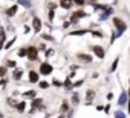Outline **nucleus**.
<instances>
[{
    "label": "nucleus",
    "mask_w": 130,
    "mask_h": 118,
    "mask_svg": "<svg viewBox=\"0 0 130 118\" xmlns=\"http://www.w3.org/2000/svg\"><path fill=\"white\" fill-rule=\"evenodd\" d=\"M92 52H93L95 57L100 58V60H103V58L106 57V49H104L101 45H93V46H92Z\"/></svg>",
    "instance_id": "nucleus-5"
},
{
    "label": "nucleus",
    "mask_w": 130,
    "mask_h": 118,
    "mask_svg": "<svg viewBox=\"0 0 130 118\" xmlns=\"http://www.w3.org/2000/svg\"><path fill=\"white\" fill-rule=\"evenodd\" d=\"M60 112H61L63 115L69 112V101H68V100H63V103H61V107H60Z\"/></svg>",
    "instance_id": "nucleus-20"
},
{
    "label": "nucleus",
    "mask_w": 130,
    "mask_h": 118,
    "mask_svg": "<svg viewBox=\"0 0 130 118\" xmlns=\"http://www.w3.org/2000/svg\"><path fill=\"white\" fill-rule=\"evenodd\" d=\"M63 87L66 89V91L74 89V83H72V78H71V77H66V80L63 81Z\"/></svg>",
    "instance_id": "nucleus-17"
},
{
    "label": "nucleus",
    "mask_w": 130,
    "mask_h": 118,
    "mask_svg": "<svg viewBox=\"0 0 130 118\" xmlns=\"http://www.w3.org/2000/svg\"><path fill=\"white\" fill-rule=\"evenodd\" d=\"M28 80H29L31 83H38V81H40V74H38V71L29 69V71H28Z\"/></svg>",
    "instance_id": "nucleus-9"
},
{
    "label": "nucleus",
    "mask_w": 130,
    "mask_h": 118,
    "mask_svg": "<svg viewBox=\"0 0 130 118\" xmlns=\"http://www.w3.org/2000/svg\"><path fill=\"white\" fill-rule=\"evenodd\" d=\"M93 98H95V91L93 89H87L86 91V98H84V106H92Z\"/></svg>",
    "instance_id": "nucleus-8"
},
{
    "label": "nucleus",
    "mask_w": 130,
    "mask_h": 118,
    "mask_svg": "<svg viewBox=\"0 0 130 118\" xmlns=\"http://www.w3.org/2000/svg\"><path fill=\"white\" fill-rule=\"evenodd\" d=\"M69 69H71L72 72H75V71H78V69H80V66H78V65H71V66H69Z\"/></svg>",
    "instance_id": "nucleus-40"
},
{
    "label": "nucleus",
    "mask_w": 130,
    "mask_h": 118,
    "mask_svg": "<svg viewBox=\"0 0 130 118\" xmlns=\"http://www.w3.org/2000/svg\"><path fill=\"white\" fill-rule=\"evenodd\" d=\"M26 104H28V103H26L25 100L19 101V103H17V106H15V110H17V112H20V113H25V112H26Z\"/></svg>",
    "instance_id": "nucleus-16"
},
{
    "label": "nucleus",
    "mask_w": 130,
    "mask_h": 118,
    "mask_svg": "<svg viewBox=\"0 0 130 118\" xmlns=\"http://www.w3.org/2000/svg\"><path fill=\"white\" fill-rule=\"evenodd\" d=\"M54 52H55L54 49H46V57H47V58H49V57H52V55H54Z\"/></svg>",
    "instance_id": "nucleus-39"
},
{
    "label": "nucleus",
    "mask_w": 130,
    "mask_h": 118,
    "mask_svg": "<svg viewBox=\"0 0 130 118\" xmlns=\"http://www.w3.org/2000/svg\"><path fill=\"white\" fill-rule=\"evenodd\" d=\"M46 49H47V48H46V45H44V43L38 46V51H46Z\"/></svg>",
    "instance_id": "nucleus-43"
},
{
    "label": "nucleus",
    "mask_w": 130,
    "mask_h": 118,
    "mask_svg": "<svg viewBox=\"0 0 130 118\" xmlns=\"http://www.w3.org/2000/svg\"><path fill=\"white\" fill-rule=\"evenodd\" d=\"M106 9H107L106 5H95L93 6V11H106Z\"/></svg>",
    "instance_id": "nucleus-32"
},
{
    "label": "nucleus",
    "mask_w": 130,
    "mask_h": 118,
    "mask_svg": "<svg viewBox=\"0 0 130 118\" xmlns=\"http://www.w3.org/2000/svg\"><path fill=\"white\" fill-rule=\"evenodd\" d=\"M0 118H5V115H3V113H2V112H0Z\"/></svg>",
    "instance_id": "nucleus-52"
},
{
    "label": "nucleus",
    "mask_w": 130,
    "mask_h": 118,
    "mask_svg": "<svg viewBox=\"0 0 130 118\" xmlns=\"http://www.w3.org/2000/svg\"><path fill=\"white\" fill-rule=\"evenodd\" d=\"M38 86H40L41 89H47V87H49V83H47V81H38Z\"/></svg>",
    "instance_id": "nucleus-37"
},
{
    "label": "nucleus",
    "mask_w": 130,
    "mask_h": 118,
    "mask_svg": "<svg viewBox=\"0 0 130 118\" xmlns=\"http://www.w3.org/2000/svg\"><path fill=\"white\" fill-rule=\"evenodd\" d=\"M87 16H89V14H87L86 11H83V9L80 8L78 11H75V12H74V14L71 16V25H72V23H78V22H80L81 19H86Z\"/></svg>",
    "instance_id": "nucleus-4"
},
{
    "label": "nucleus",
    "mask_w": 130,
    "mask_h": 118,
    "mask_svg": "<svg viewBox=\"0 0 130 118\" xmlns=\"http://www.w3.org/2000/svg\"><path fill=\"white\" fill-rule=\"evenodd\" d=\"M23 98H28V100H34V98H37V92L32 89V91H26V92H23Z\"/></svg>",
    "instance_id": "nucleus-18"
},
{
    "label": "nucleus",
    "mask_w": 130,
    "mask_h": 118,
    "mask_svg": "<svg viewBox=\"0 0 130 118\" xmlns=\"http://www.w3.org/2000/svg\"><path fill=\"white\" fill-rule=\"evenodd\" d=\"M112 14H113V8H110V6H109L106 11H103V12L100 14V22H106Z\"/></svg>",
    "instance_id": "nucleus-12"
},
{
    "label": "nucleus",
    "mask_w": 130,
    "mask_h": 118,
    "mask_svg": "<svg viewBox=\"0 0 130 118\" xmlns=\"http://www.w3.org/2000/svg\"><path fill=\"white\" fill-rule=\"evenodd\" d=\"M58 5L63 8V9H71L72 6H74V0H60V2H58Z\"/></svg>",
    "instance_id": "nucleus-13"
},
{
    "label": "nucleus",
    "mask_w": 130,
    "mask_h": 118,
    "mask_svg": "<svg viewBox=\"0 0 130 118\" xmlns=\"http://www.w3.org/2000/svg\"><path fill=\"white\" fill-rule=\"evenodd\" d=\"M112 22H113L115 29H116V38H119V37L127 31V23H125L121 17H113V19H112Z\"/></svg>",
    "instance_id": "nucleus-1"
},
{
    "label": "nucleus",
    "mask_w": 130,
    "mask_h": 118,
    "mask_svg": "<svg viewBox=\"0 0 130 118\" xmlns=\"http://www.w3.org/2000/svg\"><path fill=\"white\" fill-rule=\"evenodd\" d=\"M96 110H98V112H103V110H104V106H103V104H98V106H96Z\"/></svg>",
    "instance_id": "nucleus-44"
},
{
    "label": "nucleus",
    "mask_w": 130,
    "mask_h": 118,
    "mask_svg": "<svg viewBox=\"0 0 130 118\" xmlns=\"http://www.w3.org/2000/svg\"><path fill=\"white\" fill-rule=\"evenodd\" d=\"M127 101H128V95H127L125 91H122V92L119 94V97H118V107L127 106Z\"/></svg>",
    "instance_id": "nucleus-10"
},
{
    "label": "nucleus",
    "mask_w": 130,
    "mask_h": 118,
    "mask_svg": "<svg viewBox=\"0 0 130 118\" xmlns=\"http://www.w3.org/2000/svg\"><path fill=\"white\" fill-rule=\"evenodd\" d=\"M17 103H19V101H17V100H14L12 97H9V98H8V106H9V107H14V109H15Z\"/></svg>",
    "instance_id": "nucleus-28"
},
{
    "label": "nucleus",
    "mask_w": 130,
    "mask_h": 118,
    "mask_svg": "<svg viewBox=\"0 0 130 118\" xmlns=\"http://www.w3.org/2000/svg\"><path fill=\"white\" fill-rule=\"evenodd\" d=\"M77 60L80 62V63H86V65H89V63H92V60H93V55H90V54H86V52H80L78 55H77Z\"/></svg>",
    "instance_id": "nucleus-6"
},
{
    "label": "nucleus",
    "mask_w": 130,
    "mask_h": 118,
    "mask_svg": "<svg viewBox=\"0 0 130 118\" xmlns=\"http://www.w3.org/2000/svg\"><path fill=\"white\" fill-rule=\"evenodd\" d=\"M15 40H17V37H12L9 41H6V43H5V46H3V48H5V49H9V48H12V45L15 43Z\"/></svg>",
    "instance_id": "nucleus-27"
},
{
    "label": "nucleus",
    "mask_w": 130,
    "mask_h": 118,
    "mask_svg": "<svg viewBox=\"0 0 130 118\" xmlns=\"http://www.w3.org/2000/svg\"><path fill=\"white\" fill-rule=\"evenodd\" d=\"M113 118H127V115H125V112H122L121 109H116V110L113 112Z\"/></svg>",
    "instance_id": "nucleus-23"
},
{
    "label": "nucleus",
    "mask_w": 130,
    "mask_h": 118,
    "mask_svg": "<svg viewBox=\"0 0 130 118\" xmlns=\"http://www.w3.org/2000/svg\"><path fill=\"white\" fill-rule=\"evenodd\" d=\"M57 118H66V115H63V113H61V115H58Z\"/></svg>",
    "instance_id": "nucleus-51"
},
{
    "label": "nucleus",
    "mask_w": 130,
    "mask_h": 118,
    "mask_svg": "<svg viewBox=\"0 0 130 118\" xmlns=\"http://www.w3.org/2000/svg\"><path fill=\"white\" fill-rule=\"evenodd\" d=\"M106 98H107V100H109V101H110V100H112V98H113V94H112V92H109V94H107V97H106Z\"/></svg>",
    "instance_id": "nucleus-47"
},
{
    "label": "nucleus",
    "mask_w": 130,
    "mask_h": 118,
    "mask_svg": "<svg viewBox=\"0 0 130 118\" xmlns=\"http://www.w3.org/2000/svg\"><path fill=\"white\" fill-rule=\"evenodd\" d=\"M6 74H8V68L6 66H0V78L5 77Z\"/></svg>",
    "instance_id": "nucleus-31"
},
{
    "label": "nucleus",
    "mask_w": 130,
    "mask_h": 118,
    "mask_svg": "<svg viewBox=\"0 0 130 118\" xmlns=\"http://www.w3.org/2000/svg\"><path fill=\"white\" fill-rule=\"evenodd\" d=\"M44 118H49V116H44Z\"/></svg>",
    "instance_id": "nucleus-53"
},
{
    "label": "nucleus",
    "mask_w": 130,
    "mask_h": 118,
    "mask_svg": "<svg viewBox=\"0 0 130 118\" xmlns=\"http://www.w3.org/2000/svg\"><path fill=\"white\" fill-rule=\"evenodd\" d=\"M90 34H92L93 37H98V38H103V37H104V34L100 32V31H90Z\"/></svg>",
    "instance_id": "nucleus-33"
},
{
    "label": "nucleus",
    "mask_w": 130,
    "mask_h": 118,
    "mask_svg": "<svg viewBox=\"0 0 130 118\" xmlns=\"http://www.w3.org/2000/svg\"><path fill=\"white\" fill-rule=\"evenodd\" d=\"M54 19H55V11H49V14H47V20H49V22H54Z\"/></svg>",
    "instance_id": "nucleus-36"
},
{
    "label": "nucleus",
    "mask_w": 130,
    "mask_h": 118,
    "mask_svg": "<svg viewBox=\"0 0 130 118\" xmlns=\"http://www.w3.org/2000/svg\"><path fill=\"white\" fill-rule=\"evenodd\" d=\"M22 77H23V69L15 68V69H14V72H12V80H14V81H20V80H22Z\"/></svg>",
    "instance_id": "nucleus-14"
},
{
    "label": "nucleus",
    "mask_w": 130,
    "mask_h": 118,
    "mask_svg": "<svg viewBox=\"0 0 130 118\" xmlns=\"http://www.w3.org/2000/svg\"><path fill=\"white\" fill-rule=\"evenodd\" d=\"M8 83V78L6 77H2V78H0V86H5Z\"/></svg>",
    "instance_id": "nucleus-41"
},
{
    "label": "nucleus",
    "mask_w": 130,
    "mask_h": 118,
    "mask_svg": "<svg viewBox=\"0 0 130 118\" xmlns=\"http://www.w3.org/2000/svg\"><path fill=\"white\" fill-rule=\"evenodd\" d=\"M127 95H128V98H130V78H128V89H127Z\"/></svg>",
    "instance_id": "nucleus-49"
},
{
    "label": "nucleus",
    "mask_w": 130,
    "mask_h": 118,
    "mask_svg": "<svg viewBox=\"0 0 130 118\" xmlns=\"http://www.w3.org/2000/svg\"><path fill=\"white\" fill-rule=\"evenodd\" d=\"M41 38H43V40H47V41H55V40H54V37H52V35H49V34H41Z\"/></svg>",
    "instance_id": "nucleus-34"
},
{
    "label": "nucleus",
    "mask_w": 130,
    "mask_h": 118,
    "mask_svg": "<svg viewBox=\"0 0 130 118\" xmlns=\"http://www.w3.org/2000/svg\"><path fill=\"white\" fill-rule=\"evenodd\" d=\"M0 41H2V43L6 41V31H5L2 26H0Z\"/></svg>",
    "instance_id": "nucleus-26"
},
{
    "label": "nucleus",
    "mask_w": 130,
    "mask_h": 118,
    "mask_svg": "<svg viewBox=\"0 0 130 118\" xmlns=\"http://www.w3.org/2000/svg\"><path fill=\"white\" fill-rule=\"evenodd\" d=\"M41 28H43V22L40 17H32V29L35 34H40L41 32Z\"/></svg>",
    "instance_id": "nucleus-7"
},
{
    "label": "nucleus",
    "mask_w": 130,
    "mask_h": 118,
    "mask_svg": "<svg viewBox=\"0 0 130 118\" xmlns=\"http://www.w3.org/2000/svg\"><path fill=\"white\" fill-rule=\"evenodd\" d=\"M51 84H52V86H55V87H61V86H63V83H61L60 80H57V78H54Z\"/></svg>",
    "instance_id": "nucleus-35"
},
{
    "label": "nucleus",
    "mask_w": 130,
    "mask_h": 118,
    "mask_svg": "<svg viewBox=\"0 0 130 118\" xmlns=\"http://www.w3.org/2000/svg\"><path fill=\"white\" fill-rule=\"evenodd\" d=\"M74 5H75V6H80V8H83V6L86 5V0H74Z\"/></svg>",
    "instance_id": "nucleus-30"
},
{
    "label": "nucleus",
    "mask_w": 130,
    "mask_h": 118,
    "mask_svg": "<svg viewBox=\"0 0 130 118\" xmlns=\"http://www.w3.org/2000/svg\"><path fill=\"white\" fill-rule=\"evenodd\" d=\"M17 2H19V5L25 6L26 9H29V8L32 6V3H31V0H17Z\"/></svg>",
    "instance_id": "nucleus-25"
},
{
    "label": "nucleus",
    "mask_w": 130,
    "mask_h": 118,
    "mask_svg": "<svg viewBox=\"0 0 130 118\" xmlns=\"http://www.w3.org/2000/svg\"><path fill=\"white\" fill-rule=\"evenodd\" d=\"M104 112H106V113L110 112V104H106V106H104Z\"/></svg>",
    "instance_id": "nucleus-45"
},
{
    "label": "nucleus",
    "mask_w": 130,
    "mask_h": 118,
    "mask_svg": "<svg viewBox=\"0 0 130 118\" xmlns=\"http://www.w3.org/2000/svg\"><path fill=\"white\" fill-rule=\"evenodd\" d=\"M43 103H44V100H43V98H40V97H37V98L31 100V107H32V109H37V110H38V109H40L41 106H44Z\"/></svg>",
    "instance_id": "nucleus-11"
},
{
    "label": "nucleus",
    "mask_w": 130,
    "mask_h": 118,
    "mask_svg": "<svg viewBox=\"0 0 130 118\" xmlns=\"http://www.w3.org/2000/svg\"><path fill=\"white\" fill-rule=\"evenodd\" d=\"M71 104H72V106H78V104H80V95H78V92H72Z\"/></svg>",
    "instance_id": "nucleus-19"
},
{
    "label": "nucleus",
    "mask_w": 130,
    "mask_h": 118,
    "mask_svg": "<svg viewBox=\"0 0 130 118\" xmlns=\"http://www.w3.org/2000/svg\"><path fill=\"white\" fill-rule=\"evenodd\" d=\"M69 26H71V22H64V23H63V28H64V29L69 28Z\"/></svg>",
    "instance_id": "nucleus-46"
},
{
    "label": "nucleus",
    "mask_w": 130,
    "mask_h": 118,
    "mask_svg": "<svg viewBox=\"0 0 130 118\" xmlns=\"http://www.w3.org/2000/svg\"><path fill=\"white\" fill-rule=\"evenodd\" d=\"M38 48L37 46H28V55H26V58L29 62H37L38 60Z\"/></svg>",
    "instance_id": "nucleus-3"
},
{
    "label": "nucleus",
    "mask_w": 130,
    "mask_h": 118,
    "mask_svg": "<svg viewBox=\"0 0 130 118\" xmlns=\"http://www.w3.org/2000/svg\"><path fill=\"white\" fill-rule=\"evenodd\" d=\"M17 55H19L20 58H25V57L28 55V46H22V48L17 51Z\"/></svg>",
    "instance_id": "nucleus-22"
},
{
    "label": "nucleus",
    "mask_w": 130,
    "mask_h": 118,
    "mask_svg": "<svg viewBox=\"0 0 130 118\" xmlns=\"http://www.w3.org/2000/svg\"><path fill=\"white\" fill-rule=\"evenodd\" d=\"M127 110H128V113H130V98H128V101H127Z\"/></svg>",
    "instance_id": "nucleus-50"
},
{
    "label": "nucleus",
    "mask_w": 130,
    "mask_h": 118,
    "mask_svg": "<svg viewBox=\"0 0 130 118\" xmlns=\"http://www.w3.org/2000/svg\"><path fill=\"white\" fill-rule=\"evenodd\" d=\"M17 11H19V5H12L11 8H8V9L5 11V14H6L8 17H14V16L17 14Z\"/></svg>",
    "instance_id": "nucleus-15"
},
{
    "label": "nucleus",
    "mask_w": 130,
    "mask_h": 118,
    "mask_svg": "<svg viewBox=\"0 0 130 118\" xmlns=\"http://www.w3.org/2000/svg\"><path fill=\"white\" fill-rule=\"evenodd\" d=\"M118 65H119V55L113 60V63H112V66H110V69H109V72H115L116 71V68H118Z\"/></svg>",
    "instance_id": "nucleus-24"
},
{
    "label": "nucleus",
    "mask_w": 130,
    "mask_h": 118,
    "mask_svg": "<svg viewBox=\"0 0 130 118\" xmlns=\"http://www.w3.org/2000/svg\"><path fill=\"white\" fill-rule=\"evenodd\" d=\"M8 118H11V116H8Z\"/></svg>",
    "instance_id": "nucleus-54"
},
{
    "label": "nucleus",
    "mask_w": 130,
    "mask_h": 118,
    "mask_svg": "<svg viewBox=\"0 0 130 118\" xmlns=\"http://www.w3.org/2000/svg\"><path fill=\"white\" fill-rule=\"evenodd\" d=\"M84 84V80H78V81H75L74 83V89H77V87H81Z\"/></svg>",
    "instance_id": "nucleus-38"
},
{
    "label": "nucleus",
    "mask_w": 130,
    "mask_h": 118,
    "mask_svg": "<svg viewBox=\"0 0 130 118\" xmlns=\"http://www.w3.org/2000/svg\"><path fill=\"white\" fill-rule=\"evenodd\" d=\"M28 32H31V28L29 26H25V34H28Z\"/></svg>",
    "instance_id": "nucleus-48"
},
{
    "label": "nucleus",
    "mask_w": 130,
    "mask_h": 118,
    "mask_svg": "<svg viewBox=\"0 0 130 118\" xmlns=\"http://www.w3.org/2000/svg\"><path fill=\"white\" fill-rule=\"evenodd\" d=\"M6 68H17V62H14V60H6Z\"/></svg>",
    "instance_id": "nucleus-29"
},
{
    "label": "nucleus",
    "mask_w": 130,
    "mask_h": 118,
    "mask_svg": "<svg viewBox=\"0 0 130 118\" xmlns=\"http://www.w3.org/2000/svg\"><path fill=\"white\" fill-rule=\"evenodd\" d=\"M87 32H90L89 29H78V31H72V32H69V35H72V37H78V35H86Z\"/></svg>",
    "instance_id": "nucleus-21"
},
{
    "label": "nucleus",
    "mask_w": 130,
    "mask_h": 118,
    "mask_svg": "<svg viewBox=\"0 0 130 118\" xmlns=\"http://www.w3.org/2000/svg\"><path fill=\"white\" fill-rule=\"evenodd\" d=\"M47 6H49V9H51V11H55V9H57V3H49Z\"/></svg>",
    "instance_id": "nucleus-42"
},
{
    "label": "nucleus",
    "mask_w": 130,
    "mask_h": 118,
    "mask_svg": "<svg viewBox=\"0 0 130 118\" xmlns=\"http://www.w3.org/2000/svg\"><path fill=\"white\" fill-rule=\"evenodd\" d=\"M54 72V66L51 65V63H47V62H43V63H40V68H38V74L40 75H51Z\"/></svg>",
    "instance_id": "nucleus-2"
}]
</instances>
